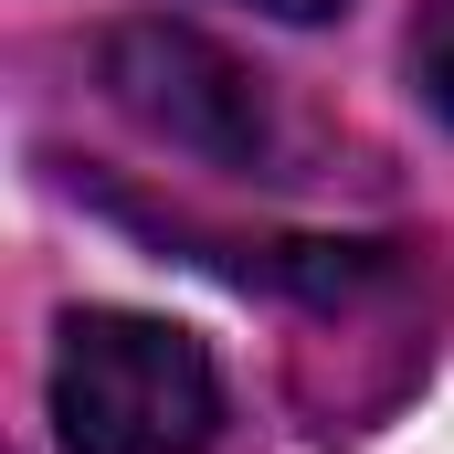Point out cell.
Listing matches in <instances>:
<instances>
[{"label": "cell", "mask_w": 454, "mask_h": 454, "mask_svg": "<svg viewBox=\"0 0 454 454\" xmlns=\"http://www.w3.org/2000/svg\"><path fill=\"white\" fill-rule=\"evenodd\" d=\"M254 11H275V21H328V11H348V0H254Z\"/></svg>", "instance_id": "4"}, {"label": "cell", "mask_w": 454, "mask_h": 454, "mask_svg": "<svg viewBox=\"0 0 454 454\" xmlns=\"http://www.w3.org/2000/svg\"><path fill=\"white\" fill-rule=\"evenodd\" d=\"M412 85L434 116H454V0H423V21H412Z\"/></svg>", "instance_id": "3"}, {"label": "cell", "mask_w": 454, "mask_h": 454, "mask_svg": "<svg viewBox=\"0 0 454 454\" xmlns=\"http://www.w3.org/2000/svg\"><path fill=\"white\" fill-rule=\"evenodd\" d=\"M106 96L137 127H159L169 148H191V159H264V85L232 64L223 43H201V32H180V21H127L106 32Z\"/></svg>", "instance_id": "2"}, {"label": "cell", "mask_w": 454, "mask_h": 454, "mask_svg": "<svg viewBox=\"0 0 454 454\" xmlns=\"http://www.w3.org/2000/svg\"><path fill=\"white\" fill-rule=\"evenodd\" d=\"M53 423L64 454H201L223 434V370L169 317L85 307L53 348Z\"/></svg>", "instance_id": "1"}]
</instances>
